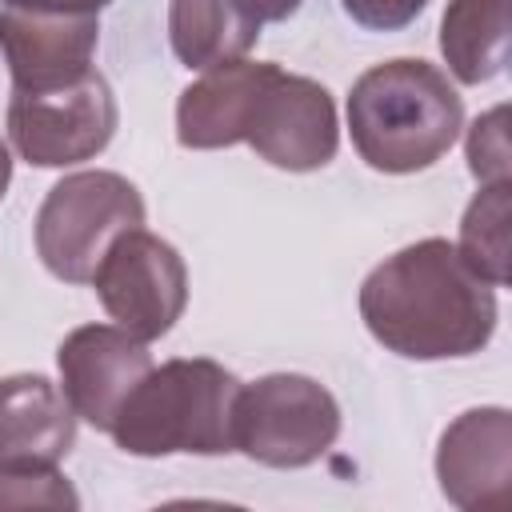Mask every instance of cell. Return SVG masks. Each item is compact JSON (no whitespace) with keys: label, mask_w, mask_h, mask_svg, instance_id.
<instances>
[{"label":"cell","mask_w":512,"mask_h":512,"mask_svg":"<svg viewBox=\"0 0 512 512\" xmlns=\"http://www.w3.org/2000/svg\"><path fill=\"white\" fill-rule=\"evenodd\" d=\"M496 316V288L480 280L444 236L400 248L360 284L364 328L404 360L476 356L488 348Z\"/></svg>","instance_id":"obj_1"},{"label":"cell","mask_w":512,"mask_h":512,"mask_svg":"<svg viewBox=\"0 0 512 512\" xmlns=\"http://www.w3.org/2000/svg\"><path fill=\"white\" fill-rule=\"evenodd\" d=\"M464 128V100L428 60H384L348 92V132L360 160L388 176L432 168Z\"/></svg>","instance_id":"obj_2"},{"label":"cell","mask_w":512,"mask_h":512,"mask_svg":"<svg viewBox=\"0 0 512 512\" xmlns=\"http://www.w3.org/2000/svg\"><path fill=\"white\" fill-rule=\"evenodd\" d=\"M240 380L208 356H176L128 392L108 436L128 456H224L232 448V404Z\"/></svg>","instance_id":"obj_3"},{"label":"cell","mask_w":512,"mask_h":512,"mask_svg":"<svg viewBox=\"0 0 512 512\" xmlns=\"http://www.w3.org/2000/svg\"><path fill=\"white\" fill-rule=\"evenodd\" d=\"M144 224L140 188L104 168L56 180L36 212V256L64 284H88L108 244Z\"/></svg>","instance_id":"obj_4"},{"label":"cell","mask_w":512,"mask_h":512,"mask_svg":"<svg viewBox=\"0 0 512 512\" xmlns=\"http://www.w3.org/2000/svg\"><path fill=\"white\" fill-rule=\"evenodd\" d=\"M340 436L336 396L300 372L240 384L232 404V448L264 468H308Z\"/></svg>","instance_id":"obj_5"},{"label":"cell","mask_w":512,"mask_h":512,"mask_svg":"<svg viewBox=\"0 0 512 512\" xmlns=\"http://www.w3.org/2000/svg\"><path fill=\"white\" fill-rule=\"evenodd\" d=\"M240 144L284 172H316L340 148L332 92L312 80L260 60L252 92L240 112Z\"/></svg>","instance_id":"obj_6"},{"label":"cell","mask_w":512,"mask_h":512,"mask_svg":"<svg viewBox=\"0 0 512 512\" xmlns=\"http://www.w3.org/2000/svg\"><path fill=\"white\" fill-rule=\"evenodd\" d=\"M116 120V96L96 68L68 84L12 92L8 100V140L36 168H68L100 156L116 136Z\"/></svg>","instance_id":"obj_7"},{"label":"cell","mask_w":512,"mask_h":512,"mask_svg":"<svg viewBox=\"0 0 512 512\" xmlns=\"http://www.w3.org/2000/svg\"><path fill=\"white\" fill-rule=\"evenodd\" d=\"M88 284L96 288L104 312L140 340H160L172 332L188 304L184 256L144 224L108 244Z\"/></svg>","instance_id":"obj_8"},{"label":"cell","mask_w":512,"mask_h":512,"mask_svg":"<svg viewBox=\"0 0 512 512\" xmlns=\"http://www.w3.org/2000/svg\"><path fill=\"white\" fill-rule=\"evenodd\" d=\"M56 368L60 392L72 404L76 420L108 432L128 392L148 376L152 352L148 340L132 336L120 324H84L60 340Z\"/></svg>","instance_id":"obj_9"},{"label":"cell","mask_w":512,"mask_h":512,"mask_svg":"<svg viewBox=\"0 0 512 512\" xmlns=\"http://www.w3.org/2000/svg\"><path fill=\"white\" fill-rule=\"evenodd\" d=\"M100 40V12H28L0 8V56L12 92L68 84L92 68Z\"/></svg>","instance_id":"obj_10"},{"label":"cell","mask_w":512,"mask_h":512,"mask_svg":"<svg viewBox=\"0 0 512 512\" xmlns=\"http://www.w3.org/2000/svg\"><path fill=\"white\" fill-rule=\"evenodd\" d=\"M436 480L452 508L504 504L512 480V416L500 404L460 412L436 448Z\"/></svg>","instance_id":"obj_11"},{"label":"cell","mask_w":512,"mask_h":512,"mask_svg":"<svg viewBox=\"0 0 512 512\" xmlns=\"http://www.w3.org/2000/svg\"><path fill=\"white\" fill-rule=\"evenodd\" d=\"M76 444V412L40 372L0 380V472L56 468Z\"/></svg>","instance_id":"obj_12"},{"label":"cell","mask_w":512,"mask_h":512,"mask_svg":"<svg viewBox=\"0 0 512 512\" xmlns=\"http://www.w3.org/2000/svg\"><path fill=\"white\" fill-rule=\"evenodd\" d=\"M264 16L256 0H172L168 40L184 68L208 72L244 60L260 40Z\"/></svg>","instance_id":"obj_13"},{"label":"cell","mask_w":512,"mask_h":512,"mask_svg":"<svg viewBox=\"0 0 512 512\" xmlns=\"http://www.w3.org/2000/svg\"><path fill=\"white\" fill-rule=\"evenodd\" d=\"M440 52L460 84H488L508 64V0H448Z\"/></svg>","instance_id":"obj_14"},{"label":"cell","mask_w":512,"mask_h":512,"mask_svg":"<svg viewBox=\"0 0 512 512\" xmlns=\"http://www.w3.org/2000/svg\"><path fill=\"white\" fill-rule=\"evenodd\" d=\"M508 220H512V180L480 184V192L472 196L460 220L456 252L492 288L508 284Z\"/></svg>","instance_id":"obj_15"},{"label":"cell","mask_w":512,"mask_h":512,"mask_svg":"<svg viewBox=\"0 0 512 512\" xmlns=\"http://www.w3.org/2000/svg\"><path fill=\"white\" fill-rule=\"evenodd\" d=\"M508 108L496 104L492 112L476 116L472 128H468V140H464V152H468V168L480 184H504L512 180V152H508Z\"/></svg>","instance_id":"obj_16"},{"label":"cell","mask_w":512,"mask_h":512,"mask_svg":"<svg viewBox=\"0 0 512 512\" xmlns=\"http://www.w3.org/2000/svg\"><path fill=\"white\" fill-rule=\"evenodd\" d=\"M76 508L80 496L56 468L0 472V508Z\"/></svg>","instance_id":"obj_17"},{"label":"cell","mask_w":512,"mask_h":512,"mask_svg":"<svg viewBox=\"0 0 512 512\" xmlns=\"http://www.w3.org/2000/svg\"><path fill=\"white\" fill-rule=\"evenodd\" d=\"M340 4L368 32H400L428 8V0H340Z\"/></svg>","instance_id":"obj_18"},{"label":"cell","mask_w":512,"mask_h":512,"mask_svg":"<svg viewBox=\"0 0 512 512\" xmlns=\"http://www.w3.org/2000/svg\"><path fill=\"white\" fill-rule=\"evenodd\" d=\"M112 0H4V8H28V12H100Z\"/></svg>","instance_id":"obj_19"},{"label":"cell","mask_w":512,"mask_h":512,"mask_svg":"<svg viewBox=\"0 0 512 512\" xmlns=\"http://www.w3.org/2000/svg\"><path fill=\"white\" fill-rule=\"evenodd\" d=\"M8 180H12V156H8V144L0 140V200L8 192Z\"/></svg>","instance_id":"obj_20"}]
</instances>
